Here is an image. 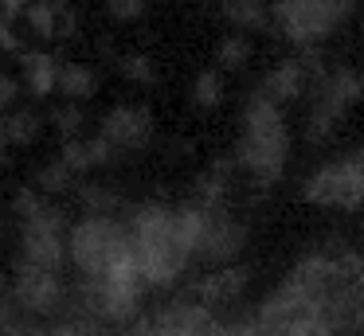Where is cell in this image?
I'll return each mask as SVG.
<instances>
[{
  "instance_id": "1",
  "label": "cell",
  "mask_w": 364,
  "mask_h": 336,
  "mask_svg": "<svg viewBox=\"0 0 364 336\" xmlns=\"http://www.w3.org/2000/svg\"><path fill=\"white\" fill-rule=\"evenodd\" d=\"M129 246H134V262L145 286H173L184 270H188V246H184L181 231H176V207L165 203H141L129 211L126 219Z\"/></svg>"
},
{
  "instance_id": "2",
  "label": "cell",
  "mask_w": 364,
  "mask_h": 336,
  "mask_svg": "<svg viewBox=\"0 0 364 336\" xmlns=\"http://www.w3.org/2000/svg\"><path fill=\"white\" fill-rule=\"evenodd\" d=\"M235 168H243L255 184H274L290 161V129H286L282 106L262 98L259 90L243 102V133L231 153Z\"/></svg>"
},
{
  "instance_id": "3",
  "label": "cell",
  "mask_w": 364,
  "mask_h": 336,
  "mask_svg": "<svg viewBox=\"0 0 364 336\" xmlns=\"http://www.w3.org/2000/svg\"><path fill=\"white\" fill-rule=\"evenodd\" d=\"M67 258L82 278H102V273L134 262L126 223L118 215H82L67 231Z\"/></svg>"
},
{
  "instance_id": "4",
  "label": "cell",
  "mask_w": 364,
  "mask_h": 336,
  "mask_svg": "<svg viewBox=\"0 0 364 336\" xmlns=\"http://www.w3.org/2000/svg\"><path fill=\"white\" fill-rule=\"evenodd\" d=\"M353 12L356 0H274L270 4V28L298 47H317Z\"/></svg>"
},
{
  "instance_id": "5",
  "label": "cell",
  "mask_w": 364,
  "mask_h": 336,
  "mask_svg": "<svg viewBox=\"0 0 364 336\" xmlns=\"http://www.w3.org/2000/svg\"><path fill=\"white\" fill-rule=\"evenodd\" d=\"M309 90H314V102H309V117H306V141L325 145L337 133V125L345 121V114L364 98V75L353 67H333Z\"/></svg>"
},
{
  "instance_id": "6",
  "label": "cell",
  "mask_w": 364,
  "mask_h": 336,
  "mask_svg": "<svg viewBox=\"0 0 364 336\" xmlns=\"http://www.w3.org/2000/svg\"><path fill=\"white\" fill-rule=\"evenodd\" d=\"M145 281L137 273V262H126L102 278H82L79 289V309L95 320H129L141 309Z\"/></svg>"
},
{
  "instance_id": "7",
  "label": "cell",
  "mask_w": 364,
  "mask_h": 336,
  "mask_svg": "<svg viewBox=\"0 0 364 336\" xmlns=\"http://www.w3.org/2000/svg\"><path fill=\"white\" fill-rule=\"evenodd\" d=\"M67 215L55 203H43L32 219L20 223V266L59 273L67 262Z\"/></svg>"
},
{
  "instance_id": "8",
  "label": "cell",
  "mask_w": 364,
  "mask_h": 336,
  "mask_svg": "<svg viewBox=\"0 0 364 336\" xmlns=\"http://www.w3.org/2000/svg\"><path fill=\"white\" fill-rule=\"evenodd\" d=\"M247 246V227L243 219H235L228 207H200V231H196V246L192 258L215 266H231Z\"/></svg>"
},
{
  "instance_id": "9",
  "label": "cell",
  "mask_w": 364,
  "mask_h": 336,
  "mask_svg": "<svg viewBox=\"0 0 364 336\" xmlns=\"http://www.w3.org/2000/svg\"><path fill=\"white\" fill-rule=\"evenodd\" d=\"M301 200L314 203V207H341V211H353L364 203V176L353 161H329L306 176L301 184Z\"/></svg>"
},
{
  "instance_id": "10",
  "label": "cell",
  "mask_w": 364,
  "mask_h": 336,
  "mask_svg": "<svg viewBox=\"0 0 364 336\" xmlns=\"http://www.w3.org/2000/svg\"><path fill=\"white\" fill-rule=\"evenodd\" d=\"M9 293L24 317H59V309L67 301L63 278L51 270H32V266H16V278H12Z\"/></svg>"
},
{
  "instance_id": "11",
  "label": "cell",
  "mask_w": 364,
  "mask_h": 336,
  "mask_svg": "<svg viewBox=\"0 0 364 336\" xmlns=\"http://www.w3.org/2000/svg\"><path fill=\"white\" fill-rule=\"evenodd\" d=\"M153 114L149 106H114L110 114L102 117V129H98V137L106 141V145L114 148V153H137V148H145L153 141Z\"/></svg>"
},
{
  "instance_id": "12",
  "label": "cell",
  "mask_w": 364,
  "mask_h": 336,
  "mask_svg": "<svg viewBox=\"0 0 364 336\" xmlns=\"http://www.w3.org/2000/svg\"><path fill=\"white\" fill-rule=\"evenodd\" d=\"M247 281H251V270H247V266H239V262L215 266L212 273L200 278L196 297H200V305H208V309H223V305H231V301L243 297Z\"/></svg>"
},
{
  "instance_id": "13",
  "label": "cell",
  "mask_w": 364,
  "mask_h": 336,
  "mask_svg": "<svg viewBox=\"0 0 364 336\" xmlns=\"http://www.w3.org/2000/svg\"><path fill=\"white\" fill-rule=\"evenodd\" d=\"M309 86H314V75L301 67V59H282V63H274V67L262 75L259 94H262V98H270L274 106H286V102L301 98Z\"/></svg>"
},
{
  "instance_id": "14",
  "label": "cell",
  "mask_w": 364,
  "mask_h": 336,
  "mask_svg": "<svg viewBox=\"0 0 364 336\" xmlns=\"http://www.w3.org/2000/svg\"><path fill=\"white\" fill-rule=\"evenodd\" d=\"M20 67H24V82L36 98H48L55 90V75H59V63L51 59L48 51H24L20 55Z\"/></svg>"
},
{
  "instance_id": "15",
  "label": "cell",
  "mask_w": 364,
  "mask_h": 336,
  "mask_svg": "<svg viewBox=\"0 0 364 336\" xmlns=\"http://www.w3.org/2000/svg\"><path fill=\"white\" fill-rule=\"evenodd\" d=\"M55 90H63V98H71V102L90 98V94L98 90L95 67H87V63H63L59 75H55Z\"/></svg>"
},
{
  "instance_id": "16",
  "label": "cell",
  "mask_w": 364,
  "mask_h": 336,
  "mask_svg": "<svg viewBox=\"0 0 364 336\" xmlns=\"http://www.w3.org/2000/svg\"><path fill=\"white\" fill-rule=\"evenodd\" d=\"M223 20H231L235 28H270V4L267 0H220Z\"/></svg>"
},
{
  "instance_id": "17",
  "label": "cell",
  "mask_w": 364,
  "mask_h": 336,
  "mask_svg": "<svg viewBox=\"0 0 364 336\" xmlns=\"http://www.w3.org/2000/svg\"><path fill=\"white\" fill-rule=\"evenodd\" d=\"M43 121L36 109H12L9 117H4V133H9V145H32L36 137H40Z\"/></svg>"
},
{
  "instance_id": "18",
  "label": "cell",
  "mask_w": 364,
  "mask_h": 336,
  "mask_svg": "<svg viewBox=\"0 0 364 336\" xmlns=\"http://www.w3.org/2000/svg\"><path fill=\"white\" fill-rule=\"evenodd\" d=\"M79 203L87 207V215H114V211H122V195L102 184H79Z\"/></svg>"
},
{
  "instance_id": "19",
  "label": "cell",
  "mask_w": 364,
  "mask_h": 336,
  "mask_svg": "<svg viewBox=\"0 0 364 336\" xmlns=\"http://www.w3.org/2000/svg\"><path fill=\"white\" fill-rule=\"evenodd\" d=\"M251 63V39L247 36H228L215 47V70H243Z\"/></svg>"
},
{
  "instance_id": "20",
  "label": "cell",
  "mask_w": 364,
  "mask_h": 336,
  "mask_svg": "<svg viewBox=\"0 0 364 336\" xmlns=\"http://www.w3.org/2000/svg\"><path fill=\"white\" fill-rule=\"evenodd\" d=\"M192 102H196L200 109H215L223 102V78L215 67H208L196 75V82H192Z\"/></svg>"
},
{
  "instance_id": "21",
  "label": "cell",
  "mask_w": 364,
  "mask_h": 336,
  "mask_svg": "<svg viewBox=\"0 0 364 336\" xmlns=\"http://www.w3.org/2000/svg\"><path fill=\"white\" fill-rule=\"evenodd\" d=\"M36 184H40V192H48V195H63V192H71V188H75V172L55 156V161H48V164L40 168Z\"/></svg>"
},
{
  "instance_id": "22",
  "label": "cell",
  "mask_w": 364,
  "mask_h": 336,
  "mask_svg": "<svg viewBox=\"0 0 364 336\" xmlns=\"http://www.w3.org/2000/svg\"><path fill=\"white\" fill-rule=\"evenodd\" d=\"M118 70L129 78V82H137V86H153V82H157V67H153L149 55H122Z\"/></svg>"
},
{
  "instance_id": "23",
  "label": "cell",
  "mask_w": 364,
  "mask_h": 336,
  "mask_svg": "<svg viewBox=\"0 0 364 336\" xmlns=\"http://www.w3.org/2000/svg\"><path fill=\"white\" fill-rule=\"evenodd\" d=\"M51 125L63 133V141L79 137V129H82V109L75 106V102H67V106H55V109H51Z\"/></svg>"
},
{
  "instance_id": "24",
  "label": "cell",
  "mask_w": 364,
  "mask_h": 336,
  "mask_svg": "<svg viewBox=\"0 0 364 336\" xmlns=\"http://www.w3.org/2000/svg\"><path fill=\"white\" fill-rule=\"evenodd\" d=\"M24 325H28V320H24V313L16 309L12 293H0V336H16Z\"/></svg>"
},
{
  "instance_id": "25",
  "label": "cell",
  "mask_w": 364,
  "mask_h": 336,
  "mask_svg": "<svg viewBox=\"0 0 364 336\" xmlns=\"http://www.w3.org/2000/svg\"><path fill=\"white\" fill-rule=\"evenodd\" d=\"M59 161L67 164V168L79 176V172H87L90 168V153H87V141H79V137H71V141H63V153H59Z\"/></svg>"
},
{
  "instance_id": "26",
  "label": "cell",
  "mask_w": 364,
  "mask_h": 336,
  "mask_svg": "<svg viewBox=\"0 0 364 336\" xmlns=\"http://www.w3.org/2000/svg\"><path fill=\"white\" fill-rule=\"evenodd\" d=\"M145 4H149V0H106V12L118 23H134L145 16Z\"/></svg>"
},
{
  "instance_id": "27",
  "label": "cell",
  "mask_w": 364,
  "mask_h": 336,
  "mask_svg": "<svg viewBox=\"0 0 364 336\" xmlns=\"http://www.w3.org/2000/svg\"><path fill=\"white\" fill-rule=\"evenodd\" d=\"M43 203H48V200H43L40 192H32V188H16V195H12V211L20 215V223H24V219H32Z\"/></svg>"
},
{
  "instance_id": "28",
  "label": "cell",
  "mask_w": 364,
  "mask_h": 336,
  "mask_svg": "<svg viewBox=\"0 0 364 336\" xmlns=\"http://www.w3.org/2000/svg\"><path fill=\"white\" fill-rule=\"evenodd\" d=\"M87 153H90V168H98V164H114V161H118V153H114V148L106 145L102 137H90V141H87Z\"/></svg>"
},
{
  "instance_id": "29",
  "label": "cell",
  "mask_w": 364,
  "mask_h": 336,
  "mask_svg": "<svg viewBox=\"0 0 364 336\" xmlns=\"http://www.w3.org/2000/svg\"><path fill=\"white\" fill-rule=\"evenodd\" d=\"M16 98H20V82L9 75V70H0V109L16 106Z\"/></svg>"
},
{
  "instance_id": "30",
  "label": "cell",
  "mask_w": 364,
  "mask_h": 336,
  "mask_svg": "<svg viewBox=\"0 0 364 336\" xmlns=\"http://www.w3.org/2000/svg\"><path fill=\"white\" fill-rule=\"evenodd\" d=\"M220 336H270L259 320H239V325H223Z\"/></svg>"
},
{
  "instance_id": "31",
  "label": "cell",
  "mask_w": 364,
  "mask_h": 336,
  "mask_svg": "<svg viewBox=\"0 0 364 336\" xmlns=\"http://www.w3.org/2000/svg\"><path fill=\"white\" fill-rule=\"evenodd\" d=\"M24 8H28V0H0V20L12 23L16 16H24Z\"/></svg>"
},
{
  "instance_id": "32",
  "label": "cell",
  "mask_w": 364,
  "mask_h": 336,
  "mask_svg": "<svg viewBox=\"0 0 364 336\" xmlns=\"http://www.w3.org/2000/svg\"><path fill=\"white\" fill-rule=\"evenodd\" d=\"M0 51H20L16 31H12V23H4V20H0Z\"/></svg>"
},
{
  "instance_id": "33",
  "label": "cell",
  "mask_w": 364,
  "mask_h": 336,
  "mask_svg": "<svg viewBox=\"0 0 364 336\" xmlns=\"http://www.w3.org/2000/svg\"><path fill=\"white\" fill-rule=\"evenodd\" d=\"M16 336H48V328H32V325H24Z\"/></svg>"
},
{
  "instance_id": "34",
  "label": "cell",
  "mask_w": 364,
  "mask_h": 336,
  "mask_svg": "<svg viewBox=\"0 0 364 336\" xmlns=\"http://www.w3.org/2000/svg\"><path fill=\"white\" fill-rule=\"evenodd\" d=\"M348 161H353V164H356V168H360V176H364V145H360V148H356V153H353V156H348Z\"/></svg>"
},
{
  "instance_id": "35",
  "label": "cell",
  "mask_w": 364,
  "mask_h": 336,
  "mask_svg": "<svg viewBox=\"0 0 364 336\" xmlns=\"http://www.w3.org/2000/svg\"><path fill=\"white\" fill-rule=\"evenodd\" d=\"M9 145V133H4V114H0V148Z\"/></svg>"
},
{
  "instance_id": "36",
  "label": "cell",
  "mask_w": 364,
  "mask_h": 336,
  "mask_svg": "<svg viewBox=\"0 0 364 336\" xmlns=\"http://www.w3.org/2000/svg\"><path fill=\"white\" fill-rule=\"evenodd\" d=\"M0 234H4V223H0Z\"/></svg>"
}]
</instances>
